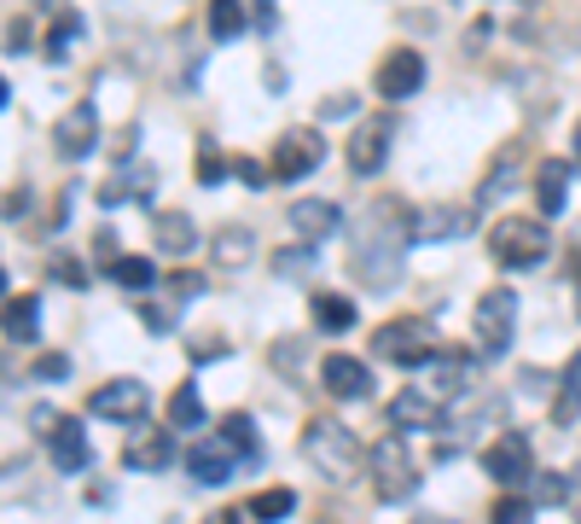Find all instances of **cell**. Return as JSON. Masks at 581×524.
<instances>
[{
	"mask_svg": "<svg viewBox=\"0 0 581 524\" xmlns=\"http://www.w3.org/2000/svg\"><path fill=\"white\" fill-rule=\"evenodd\" d=\"M41 7H59V0H41Z\"/></svg>",
	"mask_w": 581,
	"mask_h": 524,
	"instance_id": "obj_53",
	"label": "cell"
},
{
	"mask_svg": "<svg viewBox=\"0 0 581 524\" xmlns=\"http://www.w3.org/2000/svg\"><path fill=\"white\" fill-rule=\"evenodd\" d=\"M355 111H361V99H355V94H326V106H320V117H332V123H349Z\"/></svg>",
	"mask_w": 581,
	"mask_h": 524,
	"instance_id": "obj_40",
	"label": "cell"
},
{
	"mask_svg": "<svg viewBox=\"0 0 581 524\" xmlns=\"http://www.w3.org/2000/svg\"><path fill=\"white\" fill-rule=\"evenodd\" d=\"M233 461H238V454H233V443H227V437H203V443H193V449H186V478H193V484H203V489H210V484H227Z\"/></svg>",
	"mask_w": 581,
	"mask_h": 524,
	"instance_id": "obj_14",
	"label": "cell"
},
{
	"mask_svg": "<svg viewBox=\"0 0 581 524\" xmlns=\"http://www.w3.org/2000/svg\"><path fill=\"white\" fill-rule=\"evenodd\" d=\"M273 367H280L285 379H297L302 367H309V344H297V338H280V344H273Z\"/></svg>",
	"mask_w": 581,
	"mask_h": 524,
	"instance_id": "obj_36",
	"label": "cell"
},
{
	"mask_svg": "<svg viewBox=\"0 0 581 524\" xmlns=\"http://www.w3.org/2000/svg\"><path fill=\"white\" fill-rule=\"evenodd\" d=\"M390 426H396V431H424V426H442L436 391H396V402H390Z\"/></svg>",
	"mask_w": 581,
	"mask_h": 524,
	"instance_id": "obj_18",
	"label": "cell"
},
{
	"mask_svg": "<svg viewBox=\"0 0 581 524\" xmlns=\"http://www.w3.org/2000/svg\"><path fill=\"white\" fill-rule=\"evenodd\" d=\"M18 47H29V29L12 19V29H7V53H18Z\"/></svg>",
	"mask_w": 581,
	"mask_h": 524,
	"instance_id": "obj_46",
	"label": "cell"
},
{
	"mask_svg": "<svg viewBox=\"0 0 581 524\" xmlns=\"http://www.w3.org/2000/svg\"><path fill=\"white\" fill-rule=\"evenodd\" d=\"M401 245H413V216H407L401 198L367 205V216L349 228V275L372 292H384L401 275Z\"/></svg>",
	"mask_w": 581,
	"mask_h": 524,
	"instance_id": "obj_1",
	"label": "cell"
},
{
	"mask_svg": "<svg viewBox=\"0 0 581 524\" xmlns=\"http://www.w3.org/2000/svg\"><path fill=\"white\" fill-rule=\"evenodd\" d=\"M193 175L203 181V187H221V181H227V175H233V163H227V158H221V151H215L210 141H203V146H198V169H193Z\"/></svg>",
	"mask_w": 581,
	"mask_h": 524,
	"instance_id": "obj_35",
	"label": "cell"
},
{
	"mask_svg": "<svg viewBox=\"0 0 581 524\" xmlns=\"http://www.w3.org/2000/svg\"><path fill=\"white\" fill-rule=\"evenodd\" d=\"M436 327L424 315H401V320H384L379 332H372V350H379L384 362H396V367H424V362H436Z\"/></svg>",
	"mask_w": 581,
	"mask_h": 524,
	"instance_id": "obj_4",
	"label": "cell"
},
{
	"mask_svg": "<svg viewBox=\"0 0 581 524\" xmlns=\"http://www.w3.org/2000/svg\"><path fill=\"white\" fill-rule=\"evenodd\" d=\"M471 233V210L466 205H431L413 216V245H436V240H459Z\"/></svg>",
	"mask_w": 581,
	"mask_h": 524,
	"instance_id": "obj_15",
	"label": "cell"
},
{
	"mask_svg": "<svg viewBox=\"0 0 581 524\" xmlns=\"http://www.w3.org/2000/svg\"><path fill=\"white\" fill-rule=\"evenodd\" d=\"M471 379H477V356H442V362H436V385H431V391H436L442 402H454V397H466V391H471Z\"/></svg>",
	"mask_w": 581,
	"mask_h": 524,
	"instance_id": "obj_25",
	"label": "cell"
},
{
	"mask_svg": "<svg viewBox=\"0 0 581 524\" xmlns=\"http://www.w3.org/2000/svg\"><path fill=\"white\" fill-rule=\"evenodd\" d=\"M250 251H256V233H250V228H215V233H210V257H215L221 268H245Z\"/></svg>",
	"mask_w": 581,
	"mask_h": 524,
	"instance_id": "obj_24",
	"label": "cell"
},
{
	"mask_svg": "<svg viewBox=\"0 0 581 524\" xmlns=\"http://www.w3.org/2000/svg\"><path fill=\"white\" fill-rule=\"evenodd\" d=\"M36 327H41V309H36V297H12L7 303V344H36Z\"/></svg>",
	"mask_w": 581,
	"mask_h": 524,
	"instance_id": "obj_27",
	"label": "cell"
},
{
	"mask_svg": "<svg viewBox=\"0 0 581 524\" xmlns=\"http://www.w3.org/2000/svg\"><path fill=\"white\" fill-rule=\"evenodd\" d=\"M390 146H396V111H372L361 117V129L349 134V169L355 175H379Z\"/></svg>",
	"mask_w": 581,
	"mask_h": 524,
	"instance_id": "obj_8",
	"label": "cell"
},
{
	"mask_svg": "<svg viewBox=\"0 0 581 524\" xmlns=\"http://www.w3.org/2000/svg\"><path fill=\"white\" fill-rule=\"evenodd\" d=\"M326 163V134L320 129H285L280 146H273V181H302Z\"/></svg>",
	"mask_w": 581,
	"mask_h": 524,
	"instance_id": "obj_7",
	"label": "cell"
},
{
	"mask_svg": "<svg viewBox=\"0 0 581 524\" xmlns=\"http://www.w3.org/2000/svg\"><path fill=\"white\" fill-rule=\"evenodd\" d=\"M576 315H581V303H576Z\"/></svg>",
	"mask_w": 581,
	"mask_h": 524,
	"instance_id": "obj_54",
	"label": "cell"
},
{
	"mask_svg": "<svg viewBox=\"0 0 581 524\" xmlns=\"http://www.w3.org/2000/svg\"><path fill=\"white\" fill-rule=\"evenodd\" d=\"M511 338H518V292L489 285V292L477 297V356L500 362L511 350Z\"/></svg>",
	"mask_w": 581,
	"mask_h": 524,
	"instance_id": "obj_5",
	"label": "cell"
},
{
	"mask_svg": "<svg viewBox=\"0 0 581 524\" xmlns=\"http://www.w3.org/2000/svg\"><path fill=\"white\" fill-rule=\"evenodd\" d=\"M221 437H227V443H233V454H238V461H245V466H262V443H256V419H250L245 409L221 419Z\"/></svg>",
	"mask_w": 581,
	"mask_h": 524,
	"instance_id": "obj_26",
	"label": "cell"
},
{
	"mask_svg": "<svg viewBox=\"0 0 581 524\" xmlns=\"http://www.w3.org/2000/svg\"><path fill=\"white\" fill-rule=\"evenodd\" d=\"M169 461H175V443H169L163 431H134L123 443V466L128 472H163Z\"/></svg>",
	"mask_w": 581,
	"mask_h": 524,
	"instance_id": "obj_20",
	"label": "cell"
},
{
	"mask_svg": "<svg viewBox=\"0 0 581 524\" xmlns=\"http://www.w3.org/2000/svg\"><path fill=\"white\" fill-rule=\"evenodd\" d=\"M518 385H523V391H546V385H553V379H546V374H535V367H529V374H523Z\"/></svg>",
	"mask_w": 581,
	"mask_h": 524,
	"instance_id": "obj_48",
	"label": "cell"
},
{
	"mask_svg": "<svg viewBox=\"0 0 581 524\" xmlns=\"http://www.w3.org/2000/svg\"><path fill=\"white\" fill-rule=\"evenodd\" d=\"M215 524H238V513H221V519H215Z\"/></svg>",
	"mask_w": 581,
	"mask_h": 524,
	"instance_id": "obj_51",
	"label": "cell"
},
{
	"mask_svg": "<svg viewBox=\"0 0 581 524\" xmlns=\"http://www.w3.org/2000/svg\"><path fill=\"white\" fill-rule=\"evenodd\" d=\"M53 146H59V158H88V151L99 146V117H94V106H71L53 123Z\"/></svg>",
	"mask_w": 581,
	"mask_h": 524,
	"instance_id": "obj_13",
	"label": "cell"
},
{
	"mask_svg": "<svg viewBox=\"0 0 581 524\" xmlns=\"http://www.w3.org/2000/svg\"><path fill=\"white\" fill-rule=\"evenodd\" d=\"M413 524H454V519H442V513H424V519H413Z\"/></svg>",
	"mask_w": 581,
	"mask_h": 524,
	"instance_id": "obj_49",
	"label": "cell"
},
{
	"mask_svg": "<svg viewBox=\"0 0 581 524\" xmlns=\"http://www.w3.org/2000/svg\"><path fill=\"white\" fill-rule=\"evenodd\" d=\"M518 181H523V146L511 141V146H500V158H494V169L483 175L477 198H483V205H494V198H506L511 187H518Z\"/></svg>",
	"mask_w": 581,
	"mask_h": 524,
	"instance_id": "obj_21",
	"label": "cell"
},
{
	"mask_svg": "<svg viewBox=\"0 0 581 524\" xmlns=\"http://www.w3.org/2000/svg\"><path fill=\"white\" fill-rule=\"evenodd\" d=\"M570 146H576V158H581V123H576V134H570Z\"/></svg>",
	"mask_w": 581,
	"mask_h": 524,
	"instance_id": "obj_50",
	"label": "cell"
},
{
	"mask_svg": "<svg viewBox=\"0 0 581 524\" xmlns=\"http://www.w3.org/2000/svg\"><path fill=\"white\" fill-rule=\"evenodd\" d=\"M546 251H553V233H546V222H535V216H506V222L489 228V257L500 268H511V275L541 268Z\"/></svg>",
	"mask_w": 581,
	"mask_h": 524,
	"instance_id": "obj_3",
	"label": "cell"
},
{
	"mask_svg": "<svg viewBox=\"0 0 581 524\" xmlns=\"http://www.w3.org/2000/svg\"><path fill=\"white\" fill-rule=\"evenodd\" d=\"M233 175L245 181V187H262V181H273V169H268V163H256V158H238V163H233Z\"/></svg>",
	"mask_w": 581,
	"mask_h": 524,
	"instance_id": "obj_41",
	"label": "cell"
},
{
	"mask_svg": "<svg viewBox=\"0 0 581 524\" xmlns=\"http://www.w3.org/2000/svg\"><path fill=\"white\" fill-rule=\"evenodd\" d=\"M290 228L314 245V240H326V233L344 228V210H337L332 198H302V205H290Z\"/></svg>",
	"mask_w": 581,
	"mask_h": 524,
	"instance_id": "obj_19",
	"label": "cell"
},
{
	"mask_svg": "<svg viewBox=\"0 0 581 524\" xmlns=\"http://www.w3.org/2000/svg\"><path fill=\"white\" fill-rule=\"evenodd\" d=\"M314 327L320 332H349L355 327V303L337 297V292H320L314 297Z\"/></svg>",
	"mask_w": 581,
	"mask_h": 524,
	"instance_id": "obj_28",
	"label": "cell"
},
{
	"mask_svg": "<svg viewBox=\"0 0 581 524\" xmlns=\"http://www.w3.org/2000/svg\"><path fill=\"white\" fill-rule=\"evenodd\" d=\"M36 379H47V385H53V379H71V356H41V362H36Z\"/></svg>",
	"mask_w": 581,
	"mask_h": 524,
	"instance_id": "obj_43",
	"label": "cell"
},
{
	"mask_svg": "<svg viewBox=\"0 0 581 524\" xmlns=\"http://www.w3.org/2000/svg\"><path fill=\"white\" fill-rule=\"evenodd\" d=\"M53 280H64V285H88V268H82L76 257H53Z\"/></svg>",
	"mask_w": 581,
	"mask_h": 524,
	"instance_id": "obj_42",
	"label": "cell"
},
{
	"mask_svg": "<svg viewBox=\"0 0 581 524\" xmlns=\"http://www.w3.org/2000/svg\"><path fill=\"white\" fill-rule=\"evenodd\" d=\"M290 507H297L290 489H262V496L250 501V519L256 524H280V519H290Z\"/></svg>",
	"mask_w": 581,
	"mask_h": 524,
	"instance_id": "obj_32",
	"label": "cell"
},
{
	"mask_svg": "<svg viewBox=\"0 0 581 524\" xmlns=\"http://www.w3.org/2000/svg\"><path fill=\"white\" fill-rule=\"evenodd\" d=\"M302 454H309L332 484H355V478H361V466L372 461V454H361V443H355V431L337 426L332 414H314L309 426H302Z\"/></svg>",
	"mask_w": 581,
	"mask_h": 524,
	"instance_id": "obj_2",
	"label": "cell"
},
{
	"mask_svg": "<svg viewBox=\"0 0 581 524\" xmlns=\"http://www.w3.org/2000/svg\"><path fill=\"white\" fill-rule=\"evenodd\" d=\"M535 205H541V216H564V205H570V163L564 158L535 163Z\"/></svg>",
	"mask_w": 581,
	"mask_h": 524,
	"instance_id": "obj_17",
	"label": "cell"
},
{
	"mask_svg": "<svg viewBox=\"0 0 581 524\" xmlns=\"http://www.w3.org/2000/svg\"><path fill=\"white\" fill-rule=\"evenodd\" d=\"M372 478H379V501H390V507L419 496V472H413V461H407L401 431H396V437H379V443H372Z\"/></svg>",
	"mask_w": 581,
	"mask_h": 524,
	"instance_id": "obj_6",
	"label": "cell"
},
{
	"mask_svg": "<svg viewBox=\"0 0 581 524\" xmlns=\"http://www.w3.org/2000/svg\"><path fill=\"white\" fill-rule=\"evenodd\" d=\"M111 280L128 285V292H151V285H158V263H151V257H116Z\"/></svg>",
	"mask_w": 581,
	"mask_h": 524,
	"instance_id": "obj_30",
	"label": "cell"
},
{
	"mask_svg": "<svg viewBox=\"0 0 581 524\" xmlns=\"http://www.w3.org/2000/svg\"><path fill=\"white\" fill-rule=\"evenodd\" d=\"M151 240H158V251H169V257H186V251H198V228H193V216L163 210V216H151Z\"/></svg>",
	"mask_w": 581,
	"mask_h": 524,
	"instance_id": "obj_22",
	"label": "cell"
},
{
	"mask_svg": "<svg viewBox=\"0 0 581 524\" xmlns=\"http://www.w3.org/2000/svg\"><path fill=\"white\" fill-rule=\"evenodd\" d=\"M175 309H181V303H151V297L140 303V315H146L151 332H169V327H175Z\"/></svg>",
	"mask_w": 581,
	"mask_h": 524,
	"instance_id": "obj_39",
	"label": "cell"
},
{
	"mask_svg": "<svg viewBox=\"0 0 581 524\" xmlns=\"http://www.w3.org/2000/svg\"><path fill=\"white\" fill-rule=\"evenodd\" d=\"M169 292H175V303H193L203 292V280L198 275H175V280H169Z\"/></svg>",
	"mask_w": 581,
	"mask_h": 524,
	"instance_id": "obj_44",
	"label": "cell"
},
{
	"mask_svg": "<svg viewBox=\"0 0 581 524\" xmlns=\"http://www.w3.org/2000/svg\"><path fill=\"white\" fill-rule=\"evenodd\" d=\"M198 419H203L198 385H175V397H169V426H175V431H193Z\"/></svg>",
	"mask_w": 581,
	"mask_h": 524,
	"instance_id": "obj_31",
	"label": "cell"
},
{
	"mask_svg": "<svg viewBox=\"0 0 581 524\" xmlns=\"http://www.w3.org/2000/svg\"><path fill=\"white\" fill-rule=\"evenodd\" d=\"M82 41V19H76V12H59V24H53V36H47V59H53V64H64V59H71V47Z\"/></svg>",
	"mask_w": 581,
	"mask_h": 524,
	"instance_id": "obj_33",
	"label": "cell"
},
{
	"mask_svg": "<svg viewBox=\"0 0 581 524\" xmlns=\"http://www.w3.org/2000/svg\"><path fill=\"white\" fill-rule=\"evenodd\" d=\"M146 409H151V391L140 379H106L99 391L88 397V414H99V419H123V426H134V419H146Z\"/></svg>",
	"mask_w": 581,
	"mask_h": 524,
	"instance_id": "obj_10",
	"label": "cell"
},
{
	"mask_svg": "<svg viewBox=\"0 0 581 524\" xmlns=\"http://www.w3.org/2000/svg\"><path fill=\"white\" fill-rule=\"evenodd\" d=\"M424 88V59L413 53V47H396V53H384L379 64V94L396 106V99H413Z\"/></svg>",
	"mask_w": 581,
	"mask_h": 524,
	"instance_id": "obj_12",
	"label": "cell"
},
{
	"mask_svg": "<svg viewBox=\"0 0 581 524\" xmlns=\"http://www.w3.org/2000/svg\"><path fill=\"white\" fill-rule=\"evenodd\" d=\"M24 210H29V193H12V198H7V222H18Z\"/></svg>",
	"mask_w": 581,
	"mask_h": 524,
	"instance_id": "obj_47",
	"label": "cell"
},
{
	"mask_svg": "<svg viewBox=\"0 0 581 524\" xmlns=\"http://www.w3.org/2000/svg\"><path fill=\"white\" fill-rule=\"evenodd\" d=\"M553 419H558V426H576V419H581V350H576L570 362H564V374H558Z\"/></svg>",
	"mask_w": 581,
	"mask_h": 524,
	"instance_id": "obj_23",
	"label": "cell"
},
{
	"mask_svg": "<svg viewBox=\"0 0 581 524\" xmlns=\"http://www.w3.org/2000/svg\"><path fill=\"white\" fill-rule=\"evenodd\" d=\"M186 356H193V362H221V356H227V344H210V338H198Z\"/></svg>",
	"mask_w": 581,
	"mask_h": 524,
	"instance_id": "obj_45",
	"label": "cell"
},
{
	"mask_svg": "<svg viewBox=\"0 0 581 524\" xmlns=\"http://www.w3.org/2000/svg\"><path fill=\"white\" fill-rule=\"evenodd\" d=\"M529 501H535V507L570 501V478H564V472H535V478H529Z\"/></svg>",
	"mask_w": 581,
	"mask_h": 524,
	"instance_id": "obj_34",
	"label": "cell"
},
{
	"mask_svg": "<svg viewBox=\"0 0 581 524\" xmlns=\"http://www.w3.org/2000/svg\"><path fill=\"white\" fill-rule=\"evenodd\" d=\"M47 449H53V466L59 472H82L94 461V449H88V431H82V419H59L53 431H47Z\"/></svg>",
	"mask_w": 581,
	"mask_h": 524,
	"instance_id": "obj_16",
	"label": "cell"
},
{
	"mask_svg": "<svg viewBox=\"0 0 581 524\" xmlns=\"http://www.w3.org/2000/svg\"><path fill=\"white\" fill-rule=\"evenodd\" d=\"M576 280H581V240H576Z\"/></svg>",
	"mask_w": 581,
	"mask_h": 524,
	"instance_id": "obj_52",
	"label": "cell"
},
{
	"mask_svg": "<svg viewBox=\"0 0 581 524\" xmlns=\"http://www.w3.org/2000/svg\"><path fill=\"white\" fill-rule=\"evenodd\" d=\"M320 385L337 402H367L372 397V367L361 356H326L320 362Z\"/></svg>",
	"mask_w": 581,
	"mask_h": 524,
	"instance_id": "obj_11",
	"label": "cell"
},
{
	"mask_svg": "<svg viewBox=\"0 0 581 524\" xmlns=\"http://www.w3.org/2000/svg\"><path fill=\"white\" fill-rule=\"evenodd\" d=\"M483 472H489L494 484H506V489L529 484V478H535V449H529V437L523 431H500L483 449Z\"/></svg>",
	"mask_w": 581,
	"mask_h": 524,
	"instance_id": "obj_9",
	"label": "cell"
},
{
	"mask_svg": "<svg viewBox=\"0 0 581 524\" xmlns=\"http://www.w3.org/2000/svg\"><path fill=\"white\" fill-rule=\"evenodd\" d=\"M203 19H210V36L215 41H238V36H245V7H238V0H210V12H203Z\"/></svg>",
	"mask_w": 581,
	"mask_h": 524,
	"instance_id": "obj_29",
	"label": "cell"
},
{
	"mask_svg": "<svg viewBox=\"0 0 581 524\" xmlns=\"http://www.w3.org/2000/svg\"><path fill=\"white\" fill-rule=\"evenodd\" d=\"M273 268H280V275H285V280L309 275V268H314V251H309V240H302V245H285V251H280V257H273Z\"/></svg>",
	"mask_w": 581,
	"mask_h": 524,
	"instance_id": "obj_37",
	"label": "cell"
},
{
	"mask_svg": "<svg viewBox=\"0 0 581 524\" xmlns=\"http://www.w3.org/2000/svg\"><path fill=\"white\" fill-rule=\"evenodd\" d=\"M494 524H535V501L529 496H500L494 501Z\"/></svg>",
	"mask_w": 581,
	"mask_h": 524,
	"instance_id": "obj_38",
	"label": "cell"
}]
</instances>
